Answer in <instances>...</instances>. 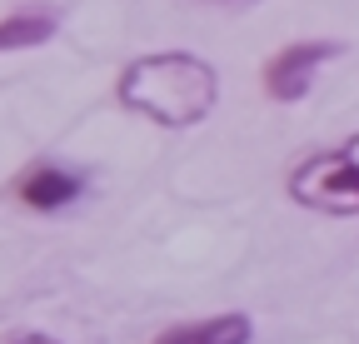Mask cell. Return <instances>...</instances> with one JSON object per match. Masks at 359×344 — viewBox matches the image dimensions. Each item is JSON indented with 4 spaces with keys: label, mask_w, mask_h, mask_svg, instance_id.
Segmentation results:
<instances>
[{
    "label": "cell",
    "mask_w": 359,
    "mask_h": 344,
    "mask_svg": "<svg viewBox=\"0 0 359 344\" xmlns=\"http://www.w3.org/2000/svg\"><path fill=\"white\" fill-rule=\"evenodd\" d=\"M339 55V40H294V46L275 50L269 55V65L259 70L264 80V95L280 100V105H294L314 90V75H320V65H330Z\"/></svg>",
    "instance_id": "obj_3"
},
{
    "label": "cell",
    "mask_w": 359,
    "mask_h": 344,
    "mask_svg": "<svg viewBox=\"0 0 359 344\" xmlns=\"http://www.w3.org/2000/svg\"><path fill=\"white\" fill-rule=\"evenodd\" d=\"M15 195L35 214H55V209H65V205H75L85 195V180L75 175V170H65V165H30L15 180Z\"/></svg>",
    "instance_id": "obj_4"
},
{
    "label": "cell",
    "mask_w": 359,
    "mask_h": 344,
    "mask_svg": "<svg viewBox=\"0 0 359 344\" xmlns=\"http://www.w3.org/2000/svg\"><path fill=\"white\" fill-rule=\"evenodd\" d=\"M285 190L309 214H325V220H354V214H359V130L344 135L330 150H314L309 160H299L290 170Z\"/></svg>",
    "instance_id": "obj_2"
},
{
    "label": "cell",
    "mask_w": 359,
    "mask_h": 344,
    "mask_svg": "<svg viewBox=\"0 0 359 344\" xmlns=\"http://www.w3.org/2000/svg\"><path fill=\"white\" fill-rule=\"evenodd\" d=\"M0 344H60L55 334H45V329H15V334H6Z\"/></svg>",
    "instance_id": "obj_7"
},
{
    "label": "cell",
    "mask_w": 359,
    "mask_h": 344,
    "mask_svg": "<svg viewBox=\"0 0 359 344\" xmlns=\"http://www.w3.org/2000/svg\"><path fill=\"white\" fill-rule=\"evenodd\" d=\"M60 30V11L55 6H20L0 15V55L11 50H35L45 40H55Z\"/></svg>",
    "instance_id": "obj_6"
},
{
    "label": "cell",
    "mask_w": 359,
    "mask_h": 344,
    "mask_svg": "<svg viewBox=\"0 0 359 344\" xmlns=\"http://www.w3.org/2000/svg\"><path fill=\"white\" fill-rule=\"evenodd\" d=\"M255 339V319L245 310H224L210 319H185L155 334V344H250Z\"/></svg>",
    "instance_id": "obj_5"
},
{
    "label": "cell",
    "mask_w": 359,
    "mask_h": 344,
    "mask_svg": "<svg viewBox=\"0 0 359 344\" xmlns=\"http://www.w3.org/2000/svg\"><path fill=\"white\" fill-rule=\"evenodd\" d=\"M120 110L140 115L160 130H190L219 100V75L195 50H155L135 55L115 80Z\"/></svg>",
    "instance_id": "obj_1"
}]
</instances>
